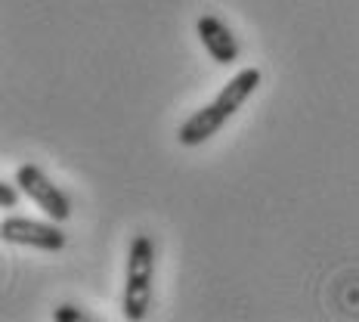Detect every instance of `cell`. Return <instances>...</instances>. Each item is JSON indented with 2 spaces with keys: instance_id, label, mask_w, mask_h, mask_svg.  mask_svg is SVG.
Masks as SVG:
<instances>
[{
  "instance_id": "6da1fadb",
  "label": "cell",
  "mask_w": 359,
  "mask_h": 322,
  "mask_svg": "<svg viewBox=\"0 0 359 322\" xmlns=\"http://www.w3.org/2000/svg\"><path fill=\"white\" fill-rule=\"evenodd\" d=\"M260 81H264V74H260V69H254V65L236 72L233 78L220 87V93H217L211 102H205V106L196 109L189 118H183V124L177 127V143L186 149L205 146L208 140L217 137V133L226 127V121H233L236 112L257 93Z\"/></svg>"
},
{
  "instance_id": "7a4b0ae2",
  "label": "cell",
  "mask_w": 359,
  "mask_h": 322,
  "mask_svg": "<svg viewBox=\"0 0 359 322\" xmlns=\"http://www.w3.org/2000/svg\"><path fill=\"white\" fill-rule=\"evenodd\" d=\"M155 295V242L149 236H133L127 245L121 310L127 322H143Z\"/></svg>"
},
{
  "instance_id": "3957f363",
  "label": "cell",
  "mask_w": 359,
  "mask_h": 322,
  "mask_svg": "<svg viewBox=\"0 0 359 322\" xmlns=\"http://www.w3.org/2000/svg\"><path fill=\"white\" fill-rule=\"evenodd\" d=\"M16 183H19V189L50 217V220L65 223L72 217V199L65 196V189H59L53 180L47 177V170L43 168H37V164H32V161L19 164L16 168Z\"/></svg>"
},
{
  "instance_id": "277c9868",
  "label": "cell",
  "mask_w": 359,
  "mask_h": 322,
  "mask_svg": "<svg viewBox=\"0 0 359 322\" xmlns=\"http://www.w3.org/2000/svg\"><path fill=\"white\" fill-rule=\"evenodd\" d=\"M0 236L10 245L37 251H62L65 242H69L56 220H32V217H6L0 223Z\"/></svg>"
},
{
  "instance_id": "5b68a950",
  "label": "cell",
  "mask_w": 359,
  "mask_h": 322,
  "mask_svg": "<svg viewBox=\"0 0 359 322\" xmlns=\"http://www.w3.org/2000/svg\"><path fill=\"white\" fill-rule=\"evenodd\" d=\"M196 34H198L201 47L208 50V56H211L217 65L238 62V53H242L238 37L233 34V28H229L220 16H214V13H201V16L196 19Z\"/></svg>"
},
{
  "instance_id": "8992f818",
  "label": "cell",
  "mask_w": 359,
  "mask_h": 322,
  "mask_svg": "<svg viewBox=\"0 0 359 322\" xmlns=\"http://www.w3.org/2000/svg\"><path fill=\"white\" fill-rule=\"evenodd\" d=\"M19 183L16 180H0V208H4V211H10V208H16L19 205Z\"/></svg>"
},
{
  "instance_id": "52a82bcc",
  "label": "cell",
  "mask_w": 359,
  "mask_h": 322,
  "mask_svg": "<svg viewBox=\"0 0 359 322\" xmlns=\"http://www.w3.org/2000/svg\"><path fill=\"white\" fill-rule=\"evenodd\" d=\"M53 319H56V322H87L90 316H87L84 310H81V307L65 304V307H56V310H53Z\"/></svg>"
}]
</instances>
